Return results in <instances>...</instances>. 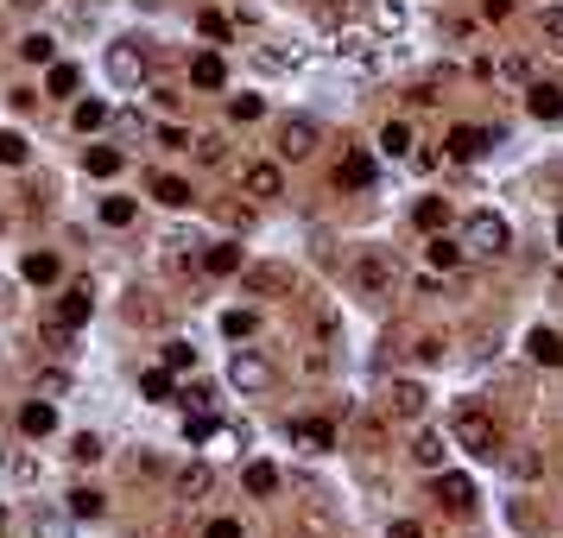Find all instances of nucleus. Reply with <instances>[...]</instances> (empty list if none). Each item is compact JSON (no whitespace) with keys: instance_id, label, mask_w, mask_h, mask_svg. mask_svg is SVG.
Returning a JSON list of instances; mask_svg holds the SVG:
<instances>
[{"instance_id":"f03ea898","label":"nucleus","mask_w":563,"mask_h":538,"mask_svg":"<svg viewBox=\"0 0 563 538\" xmlns=\"http://www.w3.org/2000/svg\"><path fill=\"white\" fill-rule=\"evenodd\" d=\"M462 247H468V260H501V253L513 247L507 216H494V210H475V216L462 222Z\"/></svg>"},{"instance_id":"4c0bfd02","label":"nucleus","mask_w":563,"mask_h":538,"mask_svg":"<svg viewBox=\"0 0 563 538\" xmlns=\"http://www.w3.org/2000/svg\"><path fill=\"white\" fill-rule=\"evenodd\" d=\"M222 335H235V343H247V335H253V310H228V317H222Z\"/></svg>"},{"instance_id":"cd10ccee","label":"nucleus","mask_w":563,"mask_h":538,"mask_svg":"<svg viewBox=\"0 0 563 538\" xmlns=\"http://www.w3.org/2000/svg\"><path fill=\"white\" fill-rule=\"evenodd\" d=\"M45 89H51V95H77V89H83V70H77V63H51Z\"/></svg>"},{"instance_id":"603ef678","label":"nucleus","mask_w":563,"mask_h":538,"mask_svg":"<svg viewBox=\"0 0 563 538\" xmlns=\"http://www.w3.org/2000/svg\"><path fill=\"white\" fill-rule=\"evenodd\" d=\"M481 13H487V20H507V13H513V0H487Z\"/></svg>"},{"instance_id":"a19ab883","label":"nucleus","mask_w":563,"mask_h":538,"mask_svg":"<svg viewBox=\"0 0 563 538\" xmlns=\"http://www.w3.org/2000/svg\"><path fill=\"white\" fill-rule=\"evenodd\" d=\"M538 32H544L551 45H563V7H544V13H538Z\"/></svg>"},{"instance_id":"e433bc0d","label":"nucleus","mask_w":563,"mask_h":538,"mask_svg":"<svg viewBox=\"0 0 563 538\" xmlns=\"http://www.w3.org/2000/svg\"><path fill=\"white\" fill-rule=\"evenodd\" d=\"M513 476H519V482H538V476H544V456H538V450H519V456H513Z\"/></svg>"},{"instance_id":"2f4dec72","label":"nucleus","mask_w":563,"mask_h":538,"mask_svg":"<svg viewBox=\"0 0 563 538\" xmlns=\"http://www.w3.org/2000/svg\"><path fill=\"white\" fill-rule=\"evenodd\" d=\"M70 120H77V133H95V127L108 120V102H77V108H70Z\"/></svg>"},{"instance_id":"c756f323","label":"nucleus","mask_w":563,"mask_h":538,"mask_svg":"<svg viewBox=\"0 0 563 538\" xmlns=\"http://www.w3.org/2000/svg\"><path fill=\"white\" fill-rule=\"evenodd\" d=\"M63 507H70V513H77V519H102V513H108V501H102L95 488H77V494H70Z\"/></svg>"},{"instance_id":"7c9ffc66","label":"nucleus","mask_w":563,"mask_h":538,"mask_svg":"<svg viewBox=\"0 0 563 538\" xmlns=\"http://www.w3.org/2000/svg\"><path fill=\"white\" fill-rule=\"evenodd\" d=\"M20 57H26V63H51V57H57L51 32H26V38H20Z\"/></svg>"},{"instance_id":"0eeeda50","label":"nucleus","mask_w":563,"mask_h":538,"mask_svg":"<svg viewBox=\"0 0 563 538\" xmlns=\"http://www.w3.org/2000/svg\"><path fill=\"white\" fill-rule=\"evenodd\" d=\"M228 380H235L241 393H260V386H272V361H266V355H253V349H235Z\"/></svg>"},{"instance_id":"473e14b6","label":"nucleus","mask_w":563,"mask_h":538,"mask_svg":"<svg viewBox=\"0 0 563 538\" xmlns=\"http://www.w3.org/2000/svg\"><path fill=\"white\" fill-rule=\"evenodd\" d=\"M443 222H450V203H443V196H425V203H418V228H431V235H437Z\"/></svg>"},{"instance_id":"6e6d98bb","label":"nucleus","mask_w":563,"mask_h":538,"mask_svg":"<svg viewBox=\"0 0 563 538\" xmlns=\"http://www.w3.org/2000/svg\"><path fill=\"white\" fill-rule=\"evenodd\" d=\"M0 228H7V216H0Z\"/></svg>"},{"instance_id":"412c9836","label":"nucleus","mask_w":563,"mask_h":538,"mask_svg":"<svg viewBox=\"0 0 563 538\" xmlns=\"http://www.w3.org/2000/svg\"><path fill=\"white\" fill-rule=\"evenodd\" d=\"M335 184H348V190H361V184H374V159H368V153H348V159L335 165Z\"/></svg>"},{"instance_id":"1a4fd4ad","label":"nucleus","mask_w":563,"mask_h":538,"mask_svg":"<svg viewBox=\"0 0 563 538\" xmlns=\"http://www.w3.org/2000/svg\"><path fill=\"white\" fill-rule=\"evenodd\" d=\"M241 190L260 196V203H266V196H286V171H278L272 159H253V165L241 171Z\"/></svg>"},{"instance_id":"37998d69","label":"nucleus","mask_w":563,"mask_h":538,"mask_svg":"<svg viewBox=\"0 0 563 538\" xmlns=\"http://www.w3.org/2000/svg\"><path fill=\"white\" fill-rule=\"evenodd\" d=\"M196 32H203V38H228V20H222V13H196Z\"/></svg>"},{"instance_id":"423d86ee","label":"nucleus","mask_w":563,"mask_h":538,"mask_svg":"<svg viewBox=\"0 0 563 538\" xmlns=\"http://www.w3.org/2000/svg\"><path fill=\"white\" fill-rule=\"evenodd\" d=\"M317 146H323V127H317V120L292 114L286 127H278V159H310Z\"/></svg>"},{"instance_id":"f8f14e48","label":"nucleus","mask_w":563,"mask_h":538,"mask_svg":"<svg viewBox=\"0 0 563 538\" xmlns=\"http://www.w3.org/2000/svg\"><path fill=\"white\" fill-rule=\"evenodd\" d=\"M386 412H393V418H418V412H425V386L393 380V386H386Z\"/></svg>"},{"instance_id":"dca6fc26","label":"nucleus","mask_w":563,"mask_h":538,"mask_svg":"<svg viewBox=\"0 0 563 538\" xmlns=\"http://www.w3.org/2000/svg\"><path fill=\"white\" fill-rule=\"evenodd\" d=\"M190 83H196V89H222V83H228V63H222L216 51L190 57Z\"/></svg>"},{"instance_id":"20e7f679","label":"nucleus","mask_w":563,"mask_h":538,"mask_svg":"<svg viewBox=\"0 0 563 538\" xmlns=\"http://www.w3.org/2000/svg\"><path fill=\"white\" fill-rule=\"evenodd\" d=\"M292 286H298V273H292V266H278V260L241 266V292L247 298H292Z\"/></svg>"},{"instance_id":"c03bdc74","label":"nucleus","mask_w":563,"mask_h":538,"mask_svg":"<svg viewBox=\"0 0 563 538\" xmlns=\"http://www.w3.org/2000/svg\"><path fill=\"white\" fill-rule=\"evenodd\" d=\"M184 437H190V443H203V437H216V418H209V412H196V418L184 425Z\"/></svg>"},{"instance_id":"5fc2aeb1","label":"nucleus","mask_w":563,"mask_h":538,"mask_svg":"<svg viewBox=\"0 0 563 538\" xmlns=\"http://www.w3.org/2000/svg\"><path fill=\"white\" fill-rule=\"evenodd\" d=\"M0 532H7V513H0Z\"/></svg>"},{"instance_id":"ea45409f","label":"nucleus","mask_w":563,"mask_h":538,"mask_svg":"<svg viewBox=\"0 0 563 538\" xmlns=\"http://www.w3.org/2000/svg\"><path fill=\"white\" fill-rule=\"evenodd\" d=\"M228 114H235V120H260V114H266V102H260V95H235V102H228Z\"/></svg>"},{"instance_id":"8fccbe9b","label":"nucleus","mask_w":563,"mask_h":538,"mask_svg":"<svg viewBox=\"0 0 563 538\" xmlns=\"http://www.w3.org/2000/svg\"><path fill=\"white\" fill-rule=\"evenodd\" d=\"M501 77H507V83H526V77H532V63H526V57H507V70H501Z\"/></svg>"},{"instance_id":"a878e982","label":"nucleus","mask_w":563,"mask_h":538,"mask_svg":"<svg viewBox=\"0 0 563 538\" xmlns=\"http://www.w3.org/2000/svg\"><path fill=\"white\" fill-rule=\"evenodd\" d=\"M411 146H418V140H411V127H405V120H386V127H380V153H393V159H405Z\"/></svg>"},{"instance_id":"f704fd0d","label":"nucleus","mask_w":563,"mask_h":538,"mask_svg":"<svg viewBox=\"0 0 563 538\" xmlns=\"http://www.w3.org/2000/svg\"><path fill=\"white\" fill-rule=\"evenodd\" d=\"M83 165H89V178H114V171H120V153H114V146H95Z\"/></svg>"},{"instance_id":"6ab92c4d","label":"nucleus","mask_w":563,"mask_h":538,"mask_svg":"<svg viewBox=\"0 0 563 538\" xmlns=\"http://www.w3.org/2000/svg\"><path fill=\"white\" fill-rule=\"evenodd\" d=\"M209 488H216V468H209V462H190L184 476H178V494H184V501H203Z\"/></svg>"},{"instance_id":"c9c22d12","label":"nucleus","mask_w":563,"mask_h":538,"mask_svg":"<svg viewBox=\"0 0 563 538\" xmlns=\"http://www.w3.org/2000/svg\"><path fill=\"white\" fill-rule=\"evenodd\" d=\"M165 368H171V374H190V368H196V349H190V343H165Z\"/></svg>"},{"instance_id":"f3484780","label":"nucleus","mask_w":563,"mask_h":538,"mask_svg":"<svg viewBox=\"0 0 563 538\" xmlns=\"http://www.w3.org/2000/svg\"><path fill=\"white\" fill-rule=\"evenodd\" d=\"M20 431H26V437H51V431H57V406H45V399L20 406Z\"/></svg>"},{"instance_id":"39448f33","label":"nucleus","mask_w":563,"mask_h":538,"mask_svg":"<svg viewBox=\"0 0 563 538\" xmlns=\"http://www.w3.org/2000/svg\"><path fill=\"white\" fill-rule=\"evenodd\" d=\"M95 317V292L89 286H70L63 298H57V317H51V335H70V329H83Z\"/></svg>"},{"instance_id":"7ed1b4c3","label":"nucleus","mask_w":563,"mask_h":538,"mask_svg":"<svg viewBox=\"0 0 563 538\" xmlns=\"http://www.w3.org/2000/svg\"><path fill=\"white\" fill-rule=\"evenodd\" d=\"M355 292H361V298H393V292H399V260L380 253V247L355 253Z\"/></svg>"},{"instance_id":"6e6552de","label":"nucleus","mask_w":563,"mask_h":538,"mask_svg":"<svg viewBox=\"0 0 563 538\" xmlns=\"http://www.w3.org/2000/svg\"><path fill=\"white\" fill-rule=\"evenodd\" d=\"M108 77H114V83H127V89H133V83H139V77H146V51H139V45H133V38H120V45H108Z\"/></svg>"},{"instance_id":"2eb2a0df","label":"nucleus","mask_w":563,"mask_h":538,"mask_svg":"<svg viewBox=\"0 0 563 538\" xmlns=\"http://www.w3.org/2000/svg\"><path fill=\"white\" fill-rule=\"evenodd\" d=\"M526 355H532L538 368H563V335H557V329H532V335H526Z\"/></svg>"},{"instance_id":"b1692460","label":"nucleus","mask_w":563,"mask_h":538,"mask_svg":"<svg viewBox=\"0 0 563 538\" xmlns=\"http://www.w3.org/2000/svg\"><path fill=\"white\" fill-rule=\"evenodd\" d=\"M241 482H247V494L272 501V494H278V468H272V462H247V476H241Z\"/></svg>"},{"instance_id":"a211bd4d","label":"nucleus","mask_w":563,"mask_h":538,"mask_svg":"<svg viewBox=\"0 0 563 538\" xmlns=\"http://www.w3.org/2000/svg\"><path fill=\"white\" fill-rule=\"evenodd\" d=\"M20 273H26L32 286H57V279H63V260H57V253H26Z\"/></svg>"},{"instance_id":"864d4df0","label":"nucleus","mask_w":563,"mask_h":538,"mask_svg":"<svg viewBox=\"0 0 563 538\" xmlns=\"http://www.w3.org/2000/svg\"><path fill=\"white\" fill-rule=\"evenodd\" d=\"M557 247H563V216H557Z\"/></svg>"},{"instance_id":"393cba45","label":"nucleus","mask_w":563,"mask_h":538,"mask_svg":"<svg viewBox=\"0 0 563 538\" xmlns=\"http://www.w3.org/2000/svg\"><path fill=\"white\" fill-rule=\"evenodd\" d=\"M70 519H77V513H51V507H38V513H32V538H70Z\"/></svg>"},{"instance_id":"79ce46f5","label":"nucleus","mask_w":563,"mask_h":538,"mask_svg":"<svg viewBox=\"0 0 563 538\" xmlns=\"http://www.w3.org/2000/svg\"><path fill=\"white\" fill-rule=\"evenodd\" d=\"M159 146H165V153H190L196 140H190V133H184V127H159Z\"/></svg>"},{"instance_id":"58836bf2","label":"nucleus","mask_w":563,"mask_h":538,"mask_svg":"<svg viewBox=\"0 0 563 538\" xmlns=\"http://www.w3.org/2000/svg\"><path fill=\"white\" fill-rule=\"evenodd\" d=\"M462 253H468V247H462V241H443V235H437V241H431V266H456V260H462Z\"/></svg>"},{"instance_id":"3c124183","label":"nucleus","mask_w":563,"mask_h":538,"mask_svg":"<svg viewBox=\"0 0 563 538\" xmlns=\"http://www.w3.org/2000/svg\"><path fill=\"white\" fill-rule=\"evenodd\" d=\"M393 538H425V526H418V519H393Z\"/></svg>"},{"instance_id":"c85d7f7f","label":"nucleus","mask_w":563,"mask_h":538,"mask_svg":"<svg viewBox=\"0 0 563 538\" xmlns=\"http://www.w3.org/2000/svg\"><path fill=\"white\" fill-rule=\"evenodd\" d=\"M32 159V146H26V133H13V127H0V165H26Z\"/></svg>"},{"instance_id":"5701e85b","label":"nucleus","mask_w":563,"mask_h":538,"mask_svg":"<svg viewBox=\"0 0 563 538\" xmlns=\"http://www.w3.org/2000/svg\"><path fill=\"white\" fill-rule=\"evenodd\" d=\"M411 462H418V468H443V437H437V431H418V437H411Z\"/></svg>"},{"instance_id":"f257e3e1","label":"nucleus","mask_w":563,"mask_h":538,"mask_svg":"<svg viewBox=\"0 0 563 538\" xmlns=\"http://www.w3.org/2000/svg\"><path fill=\"white\" fill-rule=\"evenodd\" d=\"M450 437H456V450H468V456H501V425H494V412L487 406H456V418H450Z\"/></svg>"},{"instance_id":"72a5a7b5","label":"nucleus","mask_w":563,"mask_h":538,"mask_svg":"<svg viewBox=\"0 0 563 538\" xmlns=\"http://www.w3.org/2000/svg\"><path fill=\"white\" fill-rule=\"evenodd\" d=\"M139 393H146V399H171V368H146V374H139Z\"/></svg>"},{"instance_id":"de8ad7c7","label":"nucleus","mask_w":563,"mask_h":538,"mask_svg":"<svg viewBox=\"0 0 563 538\" xmlns=\"http://www.w3.org/2000/svg\"><path fill=\"white\" fill-rule=\"evenodd\" d=\"M190 153H196V159H203V165H216V159H222V140H216V133H203V140H196V146H190Z\"/></svg>"},{"instance_id":"a18cd8bd","label":"nucleus","mask_w":563,"mask_h":538,"mask_svg":"<svg viewBox=\"0 0 563 538\" xmlns=\"http://www.w3.org/2000/svg\"><path fill=\"white\" fill-rule=\"evenodd\" d=\"M203 538H247V532H241V519H209Z\"/></svg>"},{"instance_id":"bb28decb","label":"nucleus","mask_w":563,"mask_h":538,"mask_svg":"<svg viewBox=\"0 0 563 538\" xmlns=\"http://www.w3.org/2000/svg\"><path fill=\"white\" fill-rule=\"evenodd\" d=\"M133 216H139L133 196H102V222L108 228H133Z\"/></svg>"},{"instance_id":"4be33fe9","label":"nucleus","mask_w":563,"mask_h":538,"mask_svg":"<svg viewBox=\"0 0 563 538\" xmlns=\"http://www.w3.org/2000/svg\"><path fill=\"white\" fill-rule=\"evenodd\" d=\"M153 196H159V203H165V210H184V203H190V196H196V190H190L184 178H171V171H159V178H153Z\"/></svg>"},{"instance_id":"ddd939ff","label":"nucleus","mask_w":563,"mask_h":538,"mask_svg":"<svg viewBox=\"0 0 563 538\" xmlns=\"http://www.w3.org/2000/svg\"><path fill=\"white\" fill-rule=\"evenodd\" d=\"M437 501L450 513H475V482L468 476H437Z\"/></svg>"},{"instance_id":"9d476101","label":"nucleus","mask_w":563,"mask_h":538,"mask_svg":"<svg viewBox=\"0 0 563 538\" xmlns=\"http://www.w3.org/2000/svg\"><path fill=\"white\" fill-rule=\"evenodd\" d=\"M494 140H501V133H481V127H450V140H443V146H450V159H462V165H468V159H481Z\"/></svg>"},{"instance_id":"49530a36","label":"nucleus","mask_w":563,"mask_h":538,"mask_svg":"<svg viewBox=\"0 0 563 538\" xmlns=\"http://www.w3.org/2000/svg\"><path fill=\"white\" fill-rule=\"evenodd\" d=\"M70 456H77V462H95V456H102V437H89V431H83L77 443H70Z\"/></svg>"},{"instance_id":"9b49d317","label":"nucleus","mask_w":563,"mask_h":538,"mask_svg":"<svg viewBox=\"0 0 563 538\" xmlns=\"http://www.w3.org/2000/svg\"><path fill=\"white\" fill-rule=\"evenodd\" d=\"M241 266H247V260H241L235 241H216V247L203 253V273H216V279H241Z\"/></svg>"},{"instance_id":"4468645a","label":"nucleus","mask_w":563,"mask_h":538,"mask_svg":"<svg viewBox=\"0 0 563 538\" xmlns=\"http://www.w3.org/2000/svg\"><path fill=\"white\" fill-rule=\"evenodd\" d=\"M526 108H532V120H563V89L557 83H532L526 89Z\"/></svg>"},{"instance_id":"aec40b11","label":"nucleus","mask_w":563,"mask_h":538,"mask_svg":"<svg viewBox=\"0 0 563 538\" xmlns=\"http://www.w3.org/2000/svg\"><path fill=\"white\" fill-rule=\"evenodd\" d=\"M292 437H298V443H310V450H335V425H329V418H298V425H292Z\"/></svg>"},{"instance_id":"09e8293b","label":"nucleus","mask_w":563,"mask_h":538,"mask_svg":"<svg viewBox=\"0 0 563 538\" xmlns=\"http://www.w3.org/2000/svg\"><path fill=\"white\" fill-rule=\"evenodd\" d=\"M418 361H443V335H425V343H418Z\"/></svg>"}]
</instances>
